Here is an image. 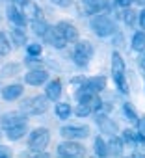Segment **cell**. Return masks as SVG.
Wrapping results in <instances>:
<instances>
[{
  "instance_id": "ba28073f",
  "label": "cell",
  "mask_w": 145,
  "mask_h": 158,
  "mask_svg": "<svg viewBox=\"0 0 145 158\" xmlns=\"http://www.w3.org/2000/svg\"><path fill=\"white\" fill-rule=\"evenodd\" d=\"M61 136H65L67 139L88 138V136H89V128H88V127H63V128H61Z\"/></svg>"
},
{
  "instance_id": "44dd1931",
  "label": "cell",
  "mask_w": 145,
  "mask_h": 158,
  "mask_svg": "<svg viewBox=\"0 0 145 158\" xmlns=\"http://www.w3.org/2000/svg\"><path fill=\"white\" fill-rule=\"evenodd\" d=\"M132 48H134L136 52H141V50L145 48V32L134 34V37H132Z\"/></svg>"
},
{
  "instance_id": "30bf717a",
  "label": "cell",
  "mask_w": 145,
  "mask_h": 158,
  "mask_svg": "<svg viewBox=\"0 0 145 158\" xmlns=\"http://www.w3.org/2000/svg\"><path fill=\"white\" fill-rule=\"evenodd\" d=\"M56 28L60 30V34L63 35V39H65L67 43H69V41H77V39H78V30L75 28V24H71V23H67V21H61Z\"/></svg>"
},
{
  "instance_id": "f35d334b",
  "label": "cell",
  "mask_w": 145,
  "mask_h": 158,
  "mask_svg": "<svg viewBox=\"0 0 145 158\" xmlns=\"http://www.w3.org/2000/svg\"><path fill=\"white\" fill-rule=\"evenodd\" d=\"M13 2H24V0H13Z\"/></svg>"
},
{
  "instance_id": "7c38bea8",
  "label": "cell",
  "mask_w": 145,
  "mask_h": 158,
  "mask_svg": "<svg viewBox=\"0 0 145 158\" xmlns=\"http://www.w3.org/2000/svg\"><path fill=\"white\" fill-rule=\"evenodd\" d=\"M84 88L93 91V93H99L106 88V78L104 76H93V78H88V80H84Z\"/></svg>"
},
{
  "instance_id": "603a6c76",
  "label": "cell",
  "mask_w": 145,
  "mask_h": 158,
  "mask_svg": "<svg viewBox=\"0 0 145 158\" xmlns=\"http://www.w3.org/2000/svg\"><path fill=\"white\" fill-rule=\"evenodd\" d=\"M77 115H80V117H86V115H89L91 112H93V108H91V104H88V102H78V106H77Z\"/></svg>"
},
{
  "instance_id": "8992f818",
  "label": "cell",
  "mask_w": 145,
  "mask_h": 158,
  "mask_svg": "<svg viewBox=\"0 0 145 158\" xmlns=\"http://www.w3.org/2000/svg\"><path fill=\"white\" fill-rule=\"evenodd\" d=\"M91 56H93V47H91V43H88V41L77 43L75 52H72V58H75V61H77L78 65H86Z\"/></svg>"
},
{
  "instance_id": "83f0119b",
  "label": "cell",
  "mask_w": 145,
  "mask_h": 158,
  "mask_svg": "<svg viewBox=\"0 0 145 158\" xmlns=\"http://www.w3.org/2000/svg\"><path fill=\"white\" fill-rule=\"evenodd\" d=\"M123 136H125V139H126V141H136V139H139V132L130 130V128H126Z\"/></svg>"
},
{
  "instance_id": "d4e9b609",
  "label": "cell",
  "mask_w": 145,
  "mask_h": 158,
  "mask_svg": "<svg viewBox=\"0 0 145 158\" xmlns=\"http://www.w3.org/2000/svg\"><path fill=\"white\" fill-rule=\"evenodd\" d=\"M8 52H10V43H8L6 35L0 32V56H6Z\"/></svg>"
},
{
  "instance_id": "8d00e7d4",
  "label": "cell",
  "mask_w": 145,
  "mask_h": 158,
  "mask_svg": "<svg viewBox=\"0 0 145 158\" xmlns=\"http://www.w3.org/2000/svg\"><path fill=\"white\" fill-rule=\"evenodd\" d=\"M134 2H138V4H141V6H145V0H134Z\"/></svg>"
},
{
  "instance_id": "d6a6232c",
  "label": "cell",
  "mask_w": 145,
  "mask_h": 158,
  "mask_svg": "<svg viewBox=\"0 0 145 158\" xmlns=\"http://www.w3.org/2000/svg\"><path fill=\"white\" fill-rule=\"evenodd\" d=\"M6 156H11V151L4 145H0V158H6Z\"/></svg>"
},
{
  "instance_id": "74e56055",
  "label": "cell",
  "mask_w": 145,
  "mask_h": 158,
  "mask_svg": "<svg viewBox=\"0 0 145 158\" xmlns=\"http://www.w3.org/2000/svg\"><path fill=\"white\" fill-rule=\"evenodd\" d=\"M143 50H145V48H143ZM141 65L145 67V54H143V60H141Z\"/></svg>"
},
{
  "instance_id": "e575fe53",
  "label": "cell",
  "mask_w": 145,
  "mask_h": 158,
  "mask_svg": "<svg viewBox=\"0 0 145 158\" xmlns=\"http://www.w3.org/2000/svg\"><path fill=\"white\" fill-rule=\"evenodd\" d=\"M139 26H141V28H145V10H143V11H139Z\"/></svg>"
},
{
  "instance_id": "7a4b0ae2",
  "label": "cell",
  "mask_w": 145,
  "mask_h": 158,
  "mask_svg": "<svg viewBox=\"0 0 145 158\" xmlns=\"http://www.w3.org/2000/svg\"><path fill=\"white\" fill-rule=\"evenodd\" d=\"M48 141H50V134H48V130H47V128H35V130L30 134V138H28V147H30L32 151L41 152V151L47 149Z\"/></svg>"
},
{
  "instance_id": "d590c367",
  "label": "cell",
  "mask_w": 145,
  "mask_h": 158,
  "mask_svg": "<svg viewBox=\"0 0 145 158\" xmlns=\"http://www.w3.org/2000/svg\"><path fill=\"white\" fill-rule=\"evenodd\" d=\"M139 130H141V134H145V119L139 121Z\"/></svg>"
},
{
  "instance_id": "836d02e7",
  "label": "cell",
  "mask_w": 145,
  "mask_h": 158,
  "mask_svg": "<svg viewBox=\"0 0 145 158\" xmlns=\"http://www.w3.org/2000/svg\"><path fill=\"white\" fill-rule=\"evenodd\" d=\"M115 4L121 6V8H128V6L132 4V0H115Z\"/></svg>"
},
{
  "instance_id": "d6986e66",
  "label": "cell",
  "mask_w": 145,
  "mask_h": 158,
  "mask_svg": "<svg viewBox=\"0 0 145 158\" xmlns=\"http://www.w3.org/2000/svg\"><path fill=\"white\" fill-rule=\"evenodd\" d=\"M8 132H6V136L10 138V139H21L24 134H26V127H24V123H21V125H15V127H10V128H6Z\"/></svg>"
},
{
  "instance_id": "9c48e42d",
  "label": "cell",
  "mask_w": 145,
  "mask_h": 158,
  "mask_svg": "<svg viewBox=\"0 0 145 158\" xmlns=\"http://www.w3.org/2000/svg\"><path fill=\"white\" fill-rule=\"evenodd\" d=\"M43 37H45L47 43H50V45L56 47V48H63L65 43H67V41L63 39V35L60 34V30H58V28H50V26H48V30L43 34Z\"/></svg>"
},
{
  "instance_id": "2e32d148",
  "label": "cell",
  "mask_w": 145,
  "mask_h": 158,
  "mask_svg": "<svg viewBox=\"0 0 145 158\" xmlns=\"http://www.w3.org/2000/svg\"><path fill=\"white\" fill-rule=\"evenodd\" d=\"M97 123H99V127H101L102 132L115 136V132H117V125H115L110 117H106V115H99V117H97Z\"/></svg>"
},
{
  "instance_id": "f1b7e54d",
  "label": "cell",
  "mask_w": 145,
  "mask_h": 158,
  "mask_svg": "<svg viewBox=\"0 0 145 158\" xmlns=\"http://www.w3.org/2000/svg\"><path fill=\"white\" fill-rule=\"evenodd\" d=\"M136 11H132V10H128V11H125V23L128 24V26H132L134 23H136Z\"/></svg>"
},
{
  "instance_id": "9a60e30c",
  "label": "cell",
  "mask_w": 145,
  "mask_h": 158,
  "mask_svg": "<svg viewBox=\"0 0 145 158\" xmlns=\"http://www.w3.org/2000/svg\"><path fill=\"white\" fill-rule=\"evenodd\" d=\"M23 95V86L21 84H11V86H6L2 89V97L6 101H15Z\"/></svg>"
},
{
  "instance_id": "6da1fadb",
  "label": "cell",
  "mask_w": 145,
  "mask_h": 158,
  "mask_svg": "<svg viewBox=\"0 0 145 158\" xmlns=\"http://www.w3.org/2000/svg\"><path fill=\"white\" fill-rule=\"evenodd\" d=\"M112 76H114L115 86L123 93H126L128 86H126V80H125V61H123L119 52H114V56H112Z\"/></svg>"
},
{
  "instance_id": "ac0fdd59",
  "label": "cell",
  "mask_w": 145,
  "mask_h": 158,
  "mask_svg": "<svg viewBox=\"0 0 145 158\" xmlns=\"http://www.w3.org/2000/svg\"><path fill=\"white\" fill-rule=\"evenodd\" d=\"M8 17H10V21H13L17 26H24V24H26V17H24L15 6H10V8H8Z\"/></svg>"
},
{
  "instance_id": "8fae6325",
  "label": "cell",
  "mask_w": 145,
  "mask_h": 158,
  "mask_svg": "<svg viewBox=\"0 0 145 158\" xmlns=\"http://www.w3.org/2000/svg\"><path fill=\"white\" fill-rule=\"evenodd\" d=\"M47 78H48V73H47V71H43V69H34V71L26 73L24 80H26V84H30V86H41Z\"/></svg>"
},
{
  "instance_id": "5b68a950",
  "label": "cell",
  "mask_w": 145,
  "mask_h": 158,
  "mask_svg": "<svg viewBox=\"0 0 145 158\" xmlns=\"http://www.w3.org/2000/svg\"><path fill=\"white\" fill-rule=\"evenodd\" d=\"M23 108H24L26 114L39 115V114H43V112L48 110V97H41V95H39V97H34V99L26 101Z\"/></svg>"
},
{
  "instance_id": "4dcf8cb0",
  "label": "cell",
  "mask_w": 145,
  "mask_h": 158,
  "mask_svg": "<svg viewBox=\"0 0 145 158\" xmlns=\"http://www.w3.org/2000/svg\"><path fill=\"white\" fill-rule=\"evenodd\" d=\"M125 114L128 115V119H132V121H138V117H136V112H134V108L130 106V104H125Z\"/></svg>"
},
{
  "instance_id": "4fadbf2b",
  "label": "cell",
  "mask_w": 145,
  "mask_h": 158,
  "mask_svg": "<svg viewBox=\"0 0 145 158\" xmlns=\"http://www.w3.org/2000/svg\"><path fill=\"white\" fill-rule=\"evenodd\" d=\"M24 123V117L17 112L13 114H6L4 117H0V127H4V128H10V127H15V125H21Z\"/></svg>"
},
{
  "instance_id": "5bb4252c",
  "label": "cell",
  "mask_w": 145,
  "mask_h": 158,
  "mask_svg": "<svg viewBox=\"0 0 145 158\" xmlns=\"http://www.w3.org/2000/svg\"><path fill=\"white\" fill-rule=\"evenodd\" d=\"M84 8L88 13H99L108 8V0H84Z\"/></svg>"
},
{
  "instance_id": "277c9868",
  "label": "cell",
  "mask_w": 145,
  "mask_h": 158,
  "mask_svg": "<svg viewBox=\"0 0 145 158\" xmlns=\"http://www.w3.org/2000/svg\"><path fill=\"white\" fill-rule=\"evenodd\" d=\"M58 154L65 156V158H78V156L86 154V147L71 139V141H65V143H61L58 147Z\"/></svg>"
},
{
  "instance_id": "3957f363",
  "label": "cell",
  "mask_w": 145,
  "mask_h": 158,
  "mask_svg": "<svg viewBox=\"0 0 145 158\" xmlns=\"http://www.w3.org/2000/svg\"><path fill=\"white\" fill-rule=\"evenodd\" d=\"M91 28H93V32H95L97 35L106 37V35L114 34L115 24H114V23H112V19H108L106 15H97V17H93V19H91Z\"/></svg>"
},
{
  "instance_id": "52a82bcc",
  "label": "cell",
  "mask_w": 145,
  "mask_h": 158,
  "mask_svg": "<svg viewBox=\"0 0 145 158\" xmlns=\"http://www.w3.org/2000/svg\"><path fill=\"white\" fill-rule=\"evenodd\" d=\"M23 15L26 19H30V21H41L43 19L41 8L35 2H32V0H24V2H23Z\"/></svg>"
},
{
  "instance_id": "1f68e13d",
  "label": "cell",
  "mask_w": 145,
  "mask_h": 158,
  "mask_svg": "<svg viewBox=\"0 0 145 158\" xmlns=\"http://www.w3.org/2000/svg\"><path fill=\"white\" fill-rule=\"evenodd\" d=\"M52 4H56V6H60V8H67V6H71V0H50Z\"/></svg>"
},
{
  "instance_id": "ffe728a7",
  "label": "cell",
  "mask_w": 145,
  "mask_h": 158,
  "mask_svg": "<svg viewBox=\"0 0 145 158\" xmlns=\"http://www.w3.org/2000/svg\"><path fill=\"white\" fill-rule=\"evenodd\" d=\"M123 152V141L119 139V138H112L110 141H108V145H106V154H115V156H119Z\"/></svg>"
},
{
  "instance_id": "4316f807",
  "label": "cell",
  "mask_w": 145,
  "mask_h": 158,
  "mask_svg": "<svg viewBox=\"0 0 145 158\" xmlns=\"http://www.w3.org/2000/svg\"><path fill=\"white\" fill-rule=\"evenodd\" d=\"M47 30H48V24H47V23H43V21H34V32H35V34H41V35H43Z\"/></svg>"
},
{
  "instance_id": "7402d4cb",
  "label": "cell",
  "mask_w": 145,
  "mask_h": 158,
  "mask_svg": "<svg viewBox=\"0 0 145 158\" xmlns=\"http://www.w3.org/2000/svg\"><path fill=\"white\" fill-rule=\"evenodd\" d=\"M56 115H58L60 119H67V117L71 115V106H69L67 102H58V104H56Z\"/></svg>"
},
{
  "instance_id": "f546056e",
  "label": "cell",
  "mask_w": 145,
  "mask_h": 158,
  "mask_svg": "<svg viewBox=\"0 0 145 158\" xmlns=\"http://www.w3.org/2000/svg\"><path fill=\"white\" fill-rule=\"evenodd\" d=\"M28 52H30L32 56L41 54V45H39V43H32V45H28Z\"/></svg>"
},
{
  "instance_id": "cb8c5ba5",
  "label": "cell",
  "mask_w": 145,
  "mask_h": 158,
  "mask_svg": "<svg viewBox=\"0 0 145 158\" xmlns=\"http://www.w3.org/2000/svg\"><path fill=\"white\" fill-rule=\"evenodd\" d=\"M95 152H97L99 156H106V143H104V139H102L101 136L95 139Z\"/></svg>"
},
{
  "instance_id": "e0dca14e",
  "label": "cell",
  "mask_w": 145,
  "mask_h": 158,
  "mask_svg": "<svg viewBox=\"0 0 145 158\" xmlns=\"http://www.w3.org/2000/svg\"><path fill=\"white\" fill-rule=\"evenodd\" d=\"M60 95H61V82L56 78V80L48 82V86H47V97H48L50 101H56Z\"/></svg>"
},
{
  "instance_id": "484cf974",
  "label": "cell",
  "mask_w": 145,
  "mask_h": 158,
  "mask_svg": "<svg viewBox=\"0 0 145 158\" xmlns=\"http://www.w3.org/2000/svg\"><path fill=\"white\" fill-rule=\"evenodd\" d=\"M11 37H13V41L17 43V45H23V43H26V35L19 30V28H15L13 32H11Z\"/></svg>"
}]
</instances>
